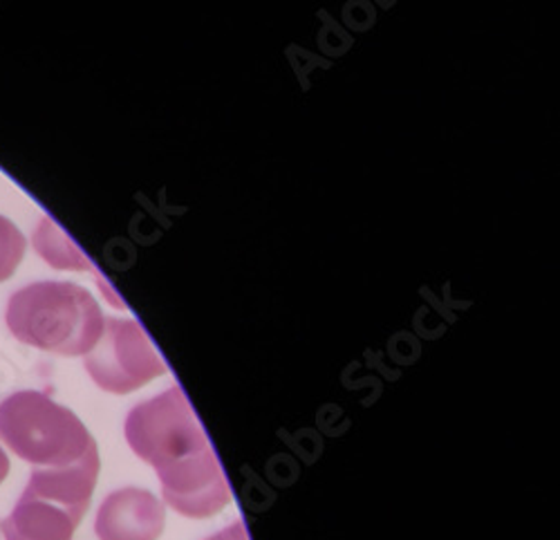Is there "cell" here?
I'll use <instances>...</instances> for the list:
<instances>
[{
	"mask_svg": "<svg viewBox=\"0 0 560 540\" xmlns=\"http://www.w3.org/2000/svg\"><path fill=\"white\" fill-rule=\"evenodd\" d=\"M124 431L135 456L158 471L168 507L189 518H209L229 505L231 491L218 456L177 384L137 403Z\"/></svg>",
	"mask_w": 560,
	"mask_h": 540,
	"instance_id": "cell-1",
	"label": "cell"
},
{
	"mask_svg": "<svg viewBox=\"0 0 560 540\" xmlns=\"http://www.w3.org/2000/svg\"><path fill=\"white\" fill-rule=\"evenodd\" d=\"M8 328L25 345L63 356H85L104 334V314L74 283L38 281L8 303Z\"/></svg>",
	"mask_w": 560,
	"mask_h": 540,
	"instance_id": "cell-2",
	"label": "cell"
},
{
	"mask_svg": "<svg viewBox=\"0 0 560 540\" xmlns=\"http://www.w3.org/2000/svg\"><path fill=\"white\" fill-rule=\"evenodd\" d=\"M100 476L97 446L74 465L34 469L12 514L0 523L5 540H72Z\"/></svg>",
	"mask_w": 560,
	"mask_h": 540,
	"instance_id": "cell-3",
	"label": "cell"
},
{
	"mask_svg": "<svg viewBox=\"0 0 560 540\" xmlns=\"http://www.w3.org/2000/svg\"><path fill=\"white\" fill-rule=\"evenodd\" d=\"M0 439L36 469L74 465L97 446L70 409L38 390H19L0 401Z\"/></svg>",
	"mask_w": 560,
	"mask_h": 540,
	"instance_id": "cell-4",
	"label": "cell"
},
{
	"mask_svg": "<svg viewBox=\"0 0 560 540\" xmlns=\"http://www.w3.org/2000/svg\"><path fill=\"white\" fill-rule=\"evenodd\" d=\"M83 364L92 381L115 395L132 392L166 373L147 330L132 319H106L102 339Z\"/></svg>",
	"mask_w": 560,
	"mask_h": 540,
	"instance_id": "cell-5",
	"label": "cell"
},
{
	"mask_svg": "<svg viewBox=\"0 0 560 540\" xmlns=\"http://www.w3.org/2000/svg\"><path fill=\"white\" fill-rule=\"evenodd\" d=\"M164 529V505L147 489L126 486L102 503L95 531L100 540H158Z\"/></svg>",
	"mask_w": 560,
	"mask_h": 540,
	"instance_id": "cell-6",
	"label": "cell"
},
{
	"mask_svg": "<svg viewBox=\"0 0 560 540\" xmlns=\"http://www.w3.org/2000/svg\"><path fill=\"white\" fill-rule=\"evenodd\" d=\"M34 249L38 251V256L52 265L55 269H79V272H88L95 274V279L102 285V292H106L108 301H113L119 309H124V301L115 296L113 287L97 274V267L88 260V256L77 247V243L59 227V224L50 218V215H43L36 234H34Z\"/></svg>",
	"mask_w": 560,
	"mask_h": 540,
	"instance_id": "cell-7",
	"label": "cell"
},
{
	"mask_svg": "<svg viewBox=\"0 0 560 540\" xmlns=\"http://www.w3.org/2000/svg\"><path fill=\"white\" fill-rule=\"evenodd\" d=\"M25 236L12 220L0 215V283L8 281L25 256Z\"/></svg>",
	"mask_w": 560,
	"mask_h": 540,
	"instance_id": "cell-8",
	"label": "cell"
},
{
	"mask_svg": "<svg viewBox=\"0 0 560 540\" xmlns=\"http://www.w3.org/2000/svg\"><path fill=\"white\" fill-rule=\"evenodd\" d=\"M207 540H249V536H247L245 525H243L241 520H236V523L224 527L222 531H218L215 536H211V538H207Z\"/></svg>",
	"mask_w": 560,
	"mask_h": 540,
	"instance_id": "cell-9",
	"label": "cell"
},
{
	"mask_svg": "<svg viewBox=\"0 0 560 540\" xmlns=\"http://www.w3.org/2000/svg\"><path fill=\"white\" fill-rule=\"evenodd\" d=\"M8 473H10V458H8V454L3 451V448H0V484H3Z\"/></svg>",
	"mask_w": 560,
	"mask_h": 540,
	"instance_id": "cell-10",
	"label": "cell"
}]
</instances>
